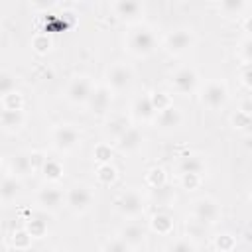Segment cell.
Segmentation results:
<instances>
[{
  "mask_svg": "<svg viewBox=\"0 0 252 252\" xmlns=\"http://www.w3.org/2000/svg\"><path fill=\"white\" fill-rule=\"evenodd\" d=\"M93 158H94V161L98 165L100 163H110V159H112V146L108 142H100L98 146H94Z\"/></svg>",
  "mask_w": 252,
  "mask_h": 252,
  "instance_id": "obj_35",
  "label": "cell"
},
{
  "mask_svg": "<svg viewBox=\"0 0 252 252\" xmlns=\"http://www.w3.org/2000/svg\"><path fill=\"white\" fill-rule=\"evenodd\" d=\"M156 114V108L152 104V98H150V93L146 94H140L132 100L130 104V116L136 120V122H152Z\"/></svg>",
  "mask_w": 252,
  "mask_h": 252,
  "instance_id": "obj_18",
  "label": "cell"
},
{
  "mask_svg": "<svg viewBox=\"0 0 252 252\" xmlns=\"http://www.w3.org/2000/svg\"><path fill=\"white\" fill-rule=\"evenodd\" d=\"M94 203L93 187L87 183H75L65 191V207L75 215H85Z\"/></svg>",
  "mask_w": 252,
  "mask_h": 252,
  "instance_id": "obj_7",
  "label": "cell"
},
{
  "mask_svg": "<svg viewBox=\"0 0 252 252\" xmlns=\"http://www.w3.org/2000/svg\"><path fill=\"white\" fill-rule=\"evenodd\" d=\"M112 91L106 87V85H94L89 100H87V108L93 112V114H106L110 104H112Z\"/></svg>",
  "mask_w": 252,
  "mask_h": 252,
  "instance_id": "obj_15",
  "label": "cell"
},
{
  "mask_svg": "<svg viewBox=\"0 0 252 252\" xmlns=\"http://www.w3.org/2000/svg\"><path fill=\"white\" fill-rule=\"evenodd\" d=\"M163 252H197V246L189 236H183V238H173Z\"/></svg>",
  "mask_w": 252,
  "mask_h": 252,
  "instance_id": "obj_29",
  "label": "cell"
},
{
  "mask_svg": "<svg viewBox=\"0 0 252 252\" xmlns=\"http://www.w3.org/2000/svg\"><path fill=\"white\" fill-rule=\"evenodd\" d=\"M22 191H24V183H22L20 177L8 173V175H4L0 179V203L2 205L14 203L22 195Z\"/></svg>",
  "mask_w": 252,
  "mask_h": 252,
  "instance_id": "obj_20",
  "label": "cell"
},
{
  "mask_svg": "<svg viewBox=\"0 0 252 252\" xmlns=\"http://www.w3.org/2000/svg\"><path fill=\"white\" fill-rule=\"evenodd\" d=\"M28 122L26 110H4L0 108V128L8 134H18Z\"/></svg>",
  "mask_w": 252,
  "mask_h": 252,
  "instance_id": "obj_19",
  "label": "cell"
},
{
  "mask_svg": "<svg viewBox=\"0 0 252 252\" xmlns=\"http://www.w3.org/2000/svg\"><path fill=\"white\" fill-rule=\"evenodd\" d=\"M114 207L126 220H136L146 211V199L138 189H126L118 193V197L114 199Z\"/></svg>",
  "mask_w": 252,
  "mask_h": 252,
  "instance_id": "obj_4",
  "label": "cell"
},
{
  "mask_svg": "<svg viewBox=\"0 0 252 252\" xmlns=\"http://www.w3.org/2000/svg\"><path fill=\"white\" fill-rule=\"evenodd\" d=\"M146 138L142 134V130L138 126H130L116 142H114V148L120 152V154H136L142 150Z\"/></svg>",
  "mask_w": 252,
  "mask_h": 252,
  "instance_id": "obj_16",
  "label": "cell"
},
{
  "mask_svg": "<svg viewBox=\"0 0 252 252\" xmlns=\"http://www.w3.org/2000/svg\"><path fill=\"white\" fill-rule=\"evenodd\" d=\"M134 79H136V73L134 69L124 63V61H114L108 65L106 69V75H104V85L112 91V93H124L128 89H132L134 85Z\"/></svg>",
  "mask_w": 252,
  "mask_h": 252,
  "instance_id": "obj_5",
  "label": "cell"
},
{
  "mask_svg": "<svg viewBox=\"0 0 252 252\" xmlns=\"http://www.w3.org/2000/svg\"><path fill=\"white\" fill-rule=\"evenodd\" d=\"M199 73L197 69L193 67H179L177 71H173L171 79H169V85L171 89L177 93V94H183V96H189L193 93H197L199 89Z\"/></svg>",
  "mask_w": 252,
  "mask_h": 252,
  "instance_id": "obj_11",
  "label": "cell"
},
{
  "mask_svg": "<svg viewBox=\"0 0 252 252\" xmlns=\"http://www.w3.org/2000/svg\"><path fill=\"white\" fill-rule=\"evenodd\" d=\"M201 181L203 177L201 175H179V183L185 191H195L201 187Z\"/></svg>",
  "mask_w": 252,
  "mask_h": 252,
  "instance_id": "obj_40",
  "label": "cell"
},
{
  "mask_svg": "<svg viewBox=\"0 0 252 252\" xmlns=\"http://www.w3.org/2000/svg\"><path fill=\"white\" fill-rule=\"evenodd\" d=\"M207 171V159L201 154L187 152L177 161V175H201Z\"/></svg>",
  "mask_w": 252,
  "mask_h": 252,
  "instance_id": "obj_17",
  "label": "cell"
},
{
  "mask_svg": "<svg viewBox=\"0 0 252 252\" xmlns=\"http://www.w3.org/2000/svg\"><path fill=\"white\" fill-rule=\"evenodd\" d=\"M130 126H132V122H130L128 116H124V114H116V116H110V118L106 120L102 132H104V138H106V140L116 142V140H118Z\"/></svg>",
  "mask_w": 252,
  "mask_h": 252,
  "instance_id": "obj_22",
  "label": "cell"
},
{
  "mask_svg": "<svg viewBox=\"0 0 252 252\" xmlns=\"http://www.w3.org/2000/svg\"><path fill=\"white\" fill-rule=\"evenodd\" d=\"M150 228L156 232V234H171L173 232V217L167 213V211H158L156 215H152L150 219Z\"/></svg>",
  "mask_w": 252,
  "mask_h": 252,
  "instance_id": "obj_23",
  "label": "cell"
},
{
  "mask_svg": "<svg viewBox=\"0 0 252 252\" xmlns=\"http://www.w3.org/2000/svg\"><path fill=\"white\" fill-rule=\"evenodd\" d=\"M236 57L240 59L242 65H250V61H252V39H250V35H244L236 43Z\"/></svg>",
  "mask_w": 252,
  "mask_h": 252,
  "instance_id": "obj_30",
  "label": "cell"
},
{
  "mask_svg": "<svg viewBox=\"0 0 252 252\" xmlns=\"http://www.w3.org/2000/svg\"><path fill=\"white\" fill-rule=\"evenodd\" d=\"M134 248H130L122 238L112 236L108 240H104V244L100 246V252H132Z\"/></svg>",
  "mask_w": 252,
  "mask_h": 252,
  "instance_id": "obj_37",
  "label": "cell"
},
{
  "mask_svg": "<svg viewBox=\"0 0 252 252\" xmlns=\"http://www.w3.org/2000/svg\"><path fill=\"white\" fill-rule=\"evenodd\" d=\"M150 98H152V104H154L156 112L161 110V108H165V106H169V104H173L171 96H169L167 93H163V91H154V93H150Z\"/></svg>",
  "mask_w": 252,
  "mask_h": 252,
  "instance_id": "obj_39",
  "label": "cell"
},
{
  "mask_svg": "<svg viewBox=\"0 0 252 252\" xmlns=\"http://www.w3.org/2000/svg\"><path fill=\"white\" fill-rule=\"evenodd\" d=\"M116 236L122 238L130 248H138V246H142V244L146 242L148 232H146V228H144L142 224H138V222H126V224L120 226V230H118Z\"/></svg>",
  "mask_w": 252,
  "mask_h": 252,
  "instance_id": "obj_21",
  "label": "cell"
},
{
  "mask_svg": "<svg viewBox=\"0 0 252 252\" xmlns=\"http://www.w3.org/2000/svg\"><path fill=\"white\" fill-rule=\"evenodd\" d=\"M197 43V35L191 28H175L171 32H167V35L163 37V47L169 55L173 57H181L185 53H189Z\"/></svg>",
  "mask_w": 252,
  "mask_h": 252,
  "instance_id": "obj_3",
  "label": "cell"
},
{
  "mask_svg": "<svg viewBox=\"0 0 252 252\" xmlns=\"http://www.w3.org/2000/svg\"><path fill=\"white\" fill-rule=\"evenodd\" d=\"M0 252H8V250H6V244H4L2 240H0Z\"/></svg>",
  "mask_w": 252,
  "mask_h": 252,
  "instance_id": "obj_43",
  "label": "cell"
},
{
  "mask_svg": "<svg viewBox=\"0 0 252 252\" xmlns=\"http://www.w3.org/2000/svg\"><path fill=\"white\" fill-rule=\"evenodd\" d=\"M32 236H30V232L22 226V228H16L14 232H12V246L14 248H18V250H28L30 246H32Z\"/></svg>",
  "mask_w": 252,
  "mask_h": 252,
  "instance_id": "obj_33",
  "label": "cell"
},
{
  "mask_svg": "<svg viewBox=\"0 0 252 252\" xmlns=\"http://www.w3.org/2000/svg\"><path fill=\"white\" fill-rule=\"evenodd\" d=\"M4 110H24V94L20 91H14L0 98Z\"/></svg>",
  "mask_w": 252,
  "mask_h": 252,
  "instance_id": "obj_31",
  "label": "cell"
},
{
  "mask_svg": "<svg viewBox=\"0 0 252 252\" xmlns=\"http://www.w3.org/2000/svg\"><path fill=\"white\" fill-rule=\"evenodd\" d=\"M39 173L45 177V181L49 183H57L61 177H63V163L59 159H53V158H45L41 167H39Z\"/></svg>",
  "mask_w": 252,
  "mask_h": 252,
  "instance_id": "obj_24",
  "label": "cell"
},
{
  "mask_svg": "<svg viewBox=\"0 0 252 252\" xmlns=\"http://www.w3.org/2000/svg\"><path fill=\"white\" fill-rule=\"evenodd\" d=\"M152 124L161 132H175L183 126V112L175 104H169L154 114Z\"/></svg>",
  "mask_w": 252,
  "mask_h": 252,
  "instance_id": "obj_14",
  "label": "cell"
},
{
  "mask_svg": "<svg viewBox=\"0 0 252 252\" xmlns=\"http://www.w3.org/2000/svg\"><path fill=\"white\" fill-rule=\"evenodd\" d=\"M49 142H51V148L59 154H71L75 152L81 142H83V132L75 126V124H69V122H61V124H55L49 132Z\"/></svg>",
  "mask_w": 252,
  "mask_h": 252,
  "instance_id": "obj_2",
  "label": "cell"
},
{
  "mask_svg": "<svg viewBox=\"0 0 252 252\" xmlns=\"http://www.w3.org/2000/svg\"><path fill=\"white\" fill-rule=\"evenodd\" d=\"M222 217V211H220V203L209 195L205 197H197L193 203H191V219L201 222L203 226H211V224H217Z\"/></svg>",
  "mask_w": 252,
  "mask_h": 252,
  "instance_id": "obj_6",
  "label": "cell"
},
{
  "mask_svg": "<svg viewBox=\"0 0 252 252\" xmlns=\"http://www.w3.org/2000/svg\"><path fill=\"white\" fill-rule=\"evenodd\" d=\"M158 43L159 41H158L156 30L146 24H136L126 33V49L130 55H134L138 59L150 57L158 49Z\"/></svg>",
  "mask_w": 252,
  "mask_h": 252,
  "instance_id": "obj_1",
  "label": "cell"
},
{
  "mask_svg": "<svg viewBox=\"0 0 252 252\" xmlns=\"http://www.w3.org/2000/svg\"><path fill=\"white\" fill-rule=\"evenodd\" d=\"M96 179L102 185H112L118 179V171H116V167L112 163H100L96 167Z\"/></svg>",
  "mask_w": 252,
  "mask_h": 252,
  "instance_id": "obj_28",
  "label": "cell"
},
{
  "mask_svg": "<svg viewBox=\"0 0 252 252\" xmlns=\"http://www.w3.org/2000/svg\"><path fill=\"white\" fill-rule=\"evenodd\" d=\"M32 238H41L45 232H47V220H43L41 217H35V219H30L24 226Z\"/></svg>",
  "mask_w": 252,
  "mask_h": 252,
  "instance_id": "obj_32",
  "label": "cell"
},
{
  "mask_svg": "<svg viewBox=\"0 0 252 252\" xmlns=\"http://www.w3.org/2000/svg\"><path fill=\"white\" fill-rule=\"evenodd\" d=\"M35 203L45 213H57L65 205V193L55 185H43L35 193Z\"/></svg>",
  "mask_w": 252,
  "mask_h": 252,
  "instance_id": "obj_13",
  "label": "cell"
},
{
  "mask_svg": "<svg viewBox=\"0 0 252 252\" xmlns=\"http://www.w3.org/2000/svg\"><path fill=\"white\" fill-rule=\"evenodd\" d=\"M51 252H69V250H67V248H53Z\"/></svg>",
  "mask_w": 252,
  "mask_h": 252,
  "instance_id": "obj_44",
  "label": "cell"
},
{
  "mask_svg": "<svg viewBox=\"0 0 252 252\" xmlns=\"http://www.w3.org/2000/svg\"><path fill=\"white\" fill-rule=\"evenodd\" d=\"M32 47H33L35 53L43 55V53H47L51 49V37L47 33H35L33 39H32Z\"/></svg>",
  "mask_w": 252,
  "mask_h": 252,
  "instance_id": "obj_38",
  "label": "cell"
},
{
  "mask_svg": "<svg viewBox=\"0 0 252 252\" xmlns=\"http://www.w3.org/2000/svg\"><path fill=\"white\" fill-rule=\"evenodd\" d=\"M110 10H112L116 20L132 24V26L140 24V20L146 14L144 2H138V0H116V2L110 4Z\"/></svg>",
  "mask_w": 252,
  "mask_h": 252,
  "instance_id": "obj_12",
  "label": "cell"
},
{
  "mask_svg": "<svg viewBox=\"0 0 252 252\" xmlns=\"http://www.w3.org/2000/svg\"><path fill=\"white\" fill-rule=\"evenodd\" d=\"M93 89H94V83L89 75H75L65 87V100L73 106H85Z\"/></svg>",
  "mask_w": 252,
  "mask_h": 252,
  "instance_id": "obj_9",
  "label": "cell"
},
{
  "mask_svg": "<svg viewBox=\"0 0 252 252\" xmlns=\"http://www.w3.org/2000/svg\"><path fill=\"white\" fill-rule=\"evenodd\" d=\"M0 167H2V159H0Z\"/></svg>",
  "mask_w": 252,
  "mask_h": 252,
  "instance_id": "obj_46",
  "label": "cell"
},
{
  "mask_svg": "<svg viewBox=\"0 0 252 252\" xmlns=\"http://www.w3.org/2000/svg\"><path fill=\"white\" fill-rule=\"evenodd\" d=\"M236 246V238L230 232H220L215 236V248L217 252H230Z\"/></svg>",
  "mask_w": 252,
  "mask_h": 252,
  "instance_id": "obj_36",
  "label": "cell"
},
{
  "mask_svg": "<svg viewBox=\"0 0 252 252\" xmlns=\"http://www.w3.org/2000/svg\"><path fill=\"white\" fill-rule=\"evenodd\" d=\"M43 159L45 158L39 152H18L10 161V175H16L20 179L28 177V175L39 171Z\"/></svg>",
  "mask_w": 252,
  "mask_h": 252,
  "instance_id": "obj_10",
  "label": "cell"
},
{
  "mask_svg": "<svg viewBox=\"0 0 252 252\" xmlns=\"http://www.w3.org/2000/svg\"><path fill=\"white\" fill-rule=\"evenodd\" d=\"M238 79H240V85L250 91L252 89V73H250V65H242L240 71H238Z\"/></svg>",
  "mask_w": 252,
  "mask_h": 252,
  "instance_id": "obj_41",
  "label": "cell"
},
{
  "mask_svg": "<svg viewBox=\"0 0 252 252\" xmlns=\"http://www.w3.org/2000/svg\"><path fill=\"white\" fill-rule=\"evenodd\" d=\"M146 183H148V187L150 189H161V187H165L167 185V173H165V169L163 167H150L148 171H146Z\"/></svg>",
  "mask_w": 252,
  "mask_h": 252,
  "instance_id": "obj_26",
  "label": "cell"
},
{
  "mask_svg": "<svg viewBox=\"0 0 252 252\" xmlns=\"http://www.w3.org/2000/svg\"><path fill=\"white\" fill-rule=\"evenodd\" d=\"M250 124H252V118L248 112L236 108L232 114H230V126L236 130V132H248L250 130Z\"/></svg>",
  "mask_w": 252,
  "mask_h": 252,
  "instance_id": "obj_27",
  "label": "cell"
},
{
  "mask_svg": "<svg viewBox=\"0 0 252 252\" xmlns=\"http://www.w3.org/2000/svg\"><path fill=\"white\" fill-rule=\"evenodd\" d=\"M248 8H250V4L244 2V0H222V2H219V10L226 18H242Z\"/></svg>",
  "mask_w": 252,
  "mask_h": 252,
  "instance_id": "obj_25",
  "label": "cell"
},
{
  "mask_svg": "<svg viewBox=\"0 0 252 252\" xmlns=\"http://www.w3.org/2000/svg\"><path fill=\"white\" fill-rule=\"evenodd\" d=\"M2 177H4V175H2V171H0V179H2Z\"/></svg>",
  "mask_w": 252,
  "mask_h": 252,
  "instance_id": "obj_45",
  "label": "cell"
},
{
  "mask_svg": "<svg viewBox=\"0 0 252 252\" xmlns=\"http://www.w3.org/2000/svg\"><path fill=\"white\" fill-rule=\"evenodd\" d=\"M18 91V81L10 71H0V98Z\"/></svg>",
  "mask_w": 252,
  "mask_h": 252,
  "instance_id": "obj_34",
  "label": "cell"
},
{
  "mask_svg": "<svg viewBox=\"0 0 252 252\" xmlns=\"http://www.w3.org/2000/svg\"><path fill=\"white\" fill-rule=\"evenodd\" d=\"M230 98V91L226 87L224 81H207L203 87H201V104L209 110H220L226 106Z\"/></svg>",
  "mask_w": 252,
  "mask_h": 252,
  "instance_id": "obj_8",
  "label": "cell"
},
{
  "mask_svg": "<svg viewBox=\"0 0 252 252\" xmlns=\"http://www.w3.org/2000/svg\"><path fill=\"white\" fill-rule=\"evenodd\" d=\"M205 228L207 226H203L201 222H197V220H189L187 222V236H199V234H203L205 232Z\"/></svg>",
  "mask_w": 252,
  "mask_h": 252,
  "instance_id": "obj_42",
  "label": "cell"
}]
</instances>
